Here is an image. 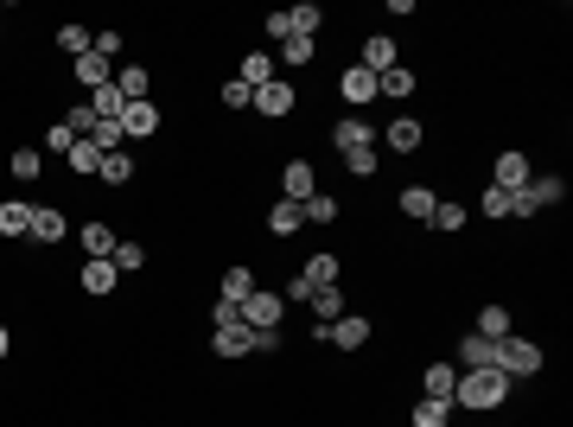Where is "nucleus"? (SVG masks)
Wrapping results in <instances>:
<instances>
[{"label":"nucleus","instance_id":"obj_1","mask_svg":"<svg viewBox=\"0 0 573 427\" xmlns=\"http://www.w3.org/2000/svg\"><path fill=\"white\" fill-rule=\"evenodd\" d=\"M503 402H510V377L503 370H465L453 389V408H465V415H497Z\"/></svg>","mask_w":573,"mask_h":427},{"label":"nucleus","instance_id":"obj_2","mask_svg":"<svg viewBox=\"0 0 573 427\" xmlns=\"http://www.w3.org/2000/svg\"><path fill=\"white\" fill-rule=\"evenodd\" d=\"M542 364H548V351L535 345V338H523V332L497 338V370H503L510 383H529V377H542Z\"/></svg>","mask_w":573,"mask_h":427},{"label":"nucleus","instance_id":"obj_3","mask_svg":"<svg viewBox=\"0 0 573 427\" xmlns=\"http://www.w3.org/2000/svg\"><path fill=\"white\" fill-rule=\"evenodd\" d=\"M249 109L262 115V122H287V115L300 109V90H293V77H274V83H262V90H255Z\"/></svg>","mask_w":573,"mask_h":427},{"label":"nucleus","instance_id":"obj_4","mask_svg":"<svg viewBox=\"0 0 573 427\" xmlns=\"http://www.w3.org/2000/svg\"><path fill=\"white\" fill-rule=\"evenodd\" d=\"M376 141L389 147V153H421V147H427V122H414V115L402 109L395 122H382V128H376Z\"/></svg>","mask_w":573,"mask_h":427},{"label":"nucleus","instance_id":"obj_5","mask_svg":"<svg viewBox=\"0 0 573 427\" xmlns=\"http://www.w3.org/2000/svg\"><path fill=\"white\" fill-rule=\"evenodd\" d=\"M529 179H535V166H529L523 147H503L497 160H491V185H497V192H523Z\"/></svg>","mask_w":573,"mask_h":427},{"label":"nucleus","instance_id":"obj_6","mask_svg":"<svg viewBox=\"0 0 573 427\" xmlns=\"http://www.w3.org/2000/svg\"><path fill=\"white\" fill-rule=\"evenodd\" d=\"M281 319H287V300L274 294V287H255V294L242 300V326H249V332H262V326H281Z\"/></svg>","mask_w":573,"mask_h":427},{"label":"nucleus","instance_id":"obj_7","mask_svg":"<svg viewBox=\"0 0 573 427\" xmlns=\"http://www.w3.org/2000/svg\"><path fill=\"white\" fill-rule=\"evenodd\" d=\"M338 96H344V102H351V109L363 115V109H370V102H376V71H363V64L351 58V64H344V71H338Z\"/></svg>","mask_w":573,"mask_h":427},{"label":"nucleus","instance_id":"obj_8","mask_svg":"<svg viewBox=\"0 0 573 427\" xmlns=\"http://www.w3.org/2000/svg\"><path fill=\"white\" fill-rule=\"evenodd\" d=\"M312 192H319V166H312V160H287L281 166V198L287 204H306Z\"/></svg>","mask_w":573,"mask_h":427},{"label":"nucleus","instance_id":"obj_9","mask_svg":"<svg viewBox=\"0 0 573 427\" xmlns=\"http://www.w3.org/2000/svg\"><path fill=\"white\" fill-rule=\"evenodd\" d=\"M370 319H363V313H344V319H332V332H325V345H332V351H363V345H370Z\"/></svg>","mask_w":573,"mask_h":427},{"label":"nucleus","instance_id":"obj_10","mask_svg":"<svg viewBox=\"0 0 573 427\" xmlns=\"http://www.w3.org/2000/svg\"><path fill=\"white\" fill-rule=\"evenodd\" d=\"M77 243H83V255H90V262H109L121 236H115L109 217H90V224H77Z\"/></svg>","mask_w":573,"mask_h":427},{"label":"nucleus","instance_id":"obj_11","mask_svg":"<svg viewBox=\"0 0 573 427\" xmlns=\"http://www.w3.org/2000/svg\"><path fill=\"white\" fill-rule=\"evenodd\" d=\"M357 64L382 77V71H395V64H402V45H395L389 32H370V39H363V51H357Z\"/></svg>","mask_w":573,"mask_h":427},{"label":"nucleus","instance_id":"obj_12","mask_svg":"<svg viewBox=\"0 0 573 427\" xmlns=\"http://www.w3.org/2000/svg\"><path fill=\"white\" fill-rule=\"evenodd\" d=\"M64 236H71V224H64L58 204H32V243H39V249H58Z\"/></svg>","mask_w":573,"mask_h":427},{"label":"nucleus","instance_id":"obj_13","mask_svg":"<svg viewBox=\"0 0 573 427\" xmlns=\"http://www.w3.org/2000/svg\"><path fill=\"white\" fill-rule=\"evenodd\" d=\"M453 389H459V364L433 357V364L421 370V396H427V402H453Z\"/></svg>","mask_w":573,"mask_h":427},{"label":"nucleus","instance_id":"obj_14","mask_svg":"<svg viewBox=\"0 0 573 427\" xmlns=\"http://www.w3.org/2000/svg\"><path fill=\"white\" fill-rule=\"evenodd\" d=\"M255 351V332L249 326H211V357H223V364H236V357Z\"/></svg>","mask_w":573,"mask_h":427},{"label":"nucleus","instance_id":"obj_15","mask_svg":"<svg viewBox=\"0 0 573 427\" xmlns=\"http://www.w3.org/2000/svg\"><path fill=\"white\" fill-rule=\"evenodd\" d=\"M121 134H128V141H153V134H160V102H128V109H121Z\"/></svg>","mask_w":573,"mask_h":427},{"label":"nucleus","instance_id":"obj_16","mask_svg":"<svg viewBox=\"0 0 573 427\" xmlns=\"http://www.w3.org/2000/svg\"><path fill=\"white\" fill-rule=\"evenodd\" d=\"M332 147H338V153L376 147V122H363V115H344V122H332Z\"/></svg>","mask_w":573,"mask_h":427},{"label":"nucleus","instance_id":"obj_17","mask_svg":"<svg viewBox=\"0 0 573 427\" xmlns=\"http://www.w3.org/2000/svg\"><path fill=\"white\" fill-rule=\"evenodd\" d=\"M71 77H77V90L90 96V90H102V83L115 77V64H109V58H96V45H90L83 58H71Z\"/></svg>","mask_w":573,"mask_h":427},{"label":"nucleus","instance_id":"obj_18","mask_svg":"<svg viewBox=\"0 0 573 427\" xmlns=\"http://www.w3.org/2000/svg\"><path fill=\"white\" fill-rule=\"evenodd\" d=\"M115 90L121 102H153V71L147 64H115Z\"/></svg>","mask_w":573,"mask_h":427},{"label":"nucleus","instance_id":"obj_19","mask_svg":"<svg viewBox=\"0 0 573 427\" xmlns=\"http://www.w3.org/2000/svg\"><path fill=\"white\" fill-rule=\"evenodd\" d=\"M433 204H440V192H433V185H402L395 211H402L408 224H427V217H433Z\"/></svg>","mask_w":573,"mask_h":427},{"label":"nucleus","instance_id":"obj_20","mask_svg":"<svg viewBox=\"0 0 573 427\" xmlns=\"http://www.w3.org/2000/svg\"><path fill=\"white\" fill-rule=\"evenodd\" d=\"M306 313H312V326H332V319H344V313H351V306H344V287H312Z\"/></svg>","mask_w":573,"mask_h":427},{"label":"nucleus","instance_id":"obj_21","mask_svg":"<svg viewBox=\"0 0 573 427\" xmlns=\"http://www.w3.org/2000/svg\"><path fill=\"white\" fill-rule=\"evenodd\" d=\"M77 281H83V294L102 300V294H115V287H121V268H115V262H83Z\"/></svg>","mask_w":573,"mask_h":427},{"label":"nucleus","instance_id":"obj_22","mask_svg":"<svg viewBox=\"0 0 573 427\" xmlns=\"http://www.w3.org/2000/svg\"><path fill=\"white\" fill-rule=\"evenodd\" d=\"M249 294H255V268L249 262H236V268H223V275H217V300H236L242 306Z\"/></svg>","mask_w":573,"mask_h":427},{"label":"nucleus","instance_id":"obj_23","mask_svg":"<svg viewBox=\"0 0 573 427\" xmlns=\"http://www.w3.org/2000/svg\"><path fill=\"white\" fill-rule=\"evenodd\" d=\"M414 83H421V77H414L408 64H395V71H382V77H376V102H408V96H414Z\"/></svg>","mask_w":573,"mask_h":427},{"label":"nucleus","instance_id":"obj_24","mask_svg":"<svg viewBox=\"0 0 573 427\" xmlns=\"http://www.w3.org/2000/svg\"><path fill=\"white\" fill-rule=\"evenodd\" d=\"M312 58H319V39H300V32H293V39L274 51V71H306Z\"/></svg>","mask_w":573,"mask_h":427},{"label":"nucleus","instance_id":"obj_25","mask_svg":"<svg viewBox=\"0 0 573 427\" xmlns=\"http://www.w3.org/2000/svg\"><path fill=\"white\" fill-rule=\"evenodd\" d=\"M281 71H274V51H249V58L236 64V83H249V90H262V83H274Z\"/></svg>","mask_w":573,"mask_h":427},{"label":"nucleus","instance_id":"obj_26","mask_svg":"<svg viewBox=\"0 0 573 427\" xmlns=\"http://www.w3.org/2000/svg\"><path fill=\"white\" fill-rule=\"evenodd\" d=\"M0 236H32V204L26 198H0Z\"/></svg>","mask_w":573,"mask_h":427},{"label":"nucleus","instance_id":"obj_27","mask_svg":"<svg viewBox=\"0 0 573 427\" xmlns=\"http://www.w3.org/2000/svg\"><path fill=\"white\" fill-rule=\"evenodd\" d=\"M300 230H306V211L287 204V198H274L268 204V236H300Z\"/></svg>","mask_w":573,"mask_h":427},{"label":"nucleus","instance_id":"obj_28","mask_svg":"<svg viewBox=\"0 0 573 427\" xmlns=\"http://www.w3.org/2000/svg\"><path fill=\"white\" fill-rule=\"evenodd\" d=\"M459 364L465 370H497V345H491V338H478V332H465L459 338Z\"/></svg>","mask_w":573,"mask_h":427},{"label":"nucleus","instance_id":"obj_29","mask_svg":"<svg viewBox=\"0 0 573 427\" xmlns=\"http://www.w3.org/2000/svg\"><path fill=\"white\" fill-rule=\"evenodd\" d=\"M77 141H83V134H77V128L58 115V122H45V141H39V153H45V160H64V153H71Z\"/></svg>","mask_w":573,"mask_h":427},{"label":"nucleus","instance_id":"obj_30","mask_svg":"<svg viewBox=\"0 0 573 427\" xmlns=\"http://www.w3.org/2000/svg\"><path fill=\"white\" fill-rule=\"evenodd\" d=\"M293 275H300L306 287H338V255H332V249H319L306 268H293Z\"/></svg>","mask_w":573,"mask_h":427},{"label":"nucleus","instance_id":"obj_31","mask_svg":"<svg viewBox=\"0 0 573 427\" xmlns=\"http://www.w3.org/2000/svg\"><path fill=\"white\" fill-rule=\"evenodd\" d=\"M472 332L478 338H491V345H497V338H510V306H478V319H472Z\"/></svg>","mask_w":573,"mask_h":427},{"label":"nucleus","instance_id":"obj_32","mask_svg":"<svg viewBox=\"0 0 573 427\" xmlns=\"http://www.w3.org/2000/svg\"><path fill=\"white\" fill-rule=\"evenodd\" d=\"M523 192L535 198V211H548V204H561V198H567V179H561V173H535Z\"/></svg>","mask_w":573,"mask_h":427},{"label":"nucleus","instance_id":"obj_33","mask_svg":"<svg viewBox=\"0 0 573 427\" xmlns=\"http://www.w3.org/2000/svg\"><path fill=\"white\" fill-rule=\"evenodd\" d=\"M90 45H96V26H83V20H64L58 26V51H64V58H83Z\"/></svg>","mask_w":573,"mask_h":427},{"label":"nucleus","instance_id":"obj_34","mask_svg":"<svg viewBox=\"0 0 573 427\" xmlns=\"http://www.w3.org/2000/svg\"><path fill=\"white\" fill-rule=\"evenodd\" d=\"M287 26L300 32V39H319V26H325V7H319V0H300V7H287Z\"/></svg>","mask_w":573,"mask_h":427},{"label":"nucleus","instance_id":"obj_35","mask_svg":"<svg viewBox=\"0 0 573 427\" xmlns=\"http://www.w3.org/2000/svg\"><path fill=\"white\" fill-rule=\"evenodd\" d=\"M64 166H71V173H83V179H96V173H102V147L90 141V134H83V141L64 153Z\"/></svg>","mask_w":573,"mask_h":427},{"label":"nucleus","instance_id":"obj_36","mask_svg":"<svg viewBox=\"0 0 573 427\" xmlns=\"http://www.w3.org/2000/svg\"><path fill=\"white\" fill-rule=\"evenodd\" d=\"M7 173L20 179V185H32V179H45V153L39 147H13V160H7Z\"/></svg>","mask_w":573,"mask_h":427},{"label":"nucleus","instance_id":"obj_37","mask_svg":"<svg viewBox=\"0 0 573 427\" xmlns=\"http://www.w3.org/2000/svg\"><path fill=\"white\" fill-rule=\"evenodd\" d=\"M453 415H459L453 402H427V396H421V402H414V415H408V421H414V427H453Z\"/></svg>","mask_w":573,"mask_h":427},{"label":"nucleus","instance_id":"obj_38","mask_svg":"<svg viewBox=\"0 0 573 427\" xmlns=\"http://www.w3.org/2000/svg\"><path fill=\"white\" fill-rule=\"evenodd\" d=\"M102 185H128L134 179V153L121 147V153H102V173H96Z\"/></svg>","mask_w":573,"mask_h":427},{"label":"nucleus","instance_id":"obj_39","mask_svg":"<svg viewBox=\"0 0 573 427\" xmlns=\"http://www.w3.org/2000/svg\"><path fill=\"white\" fill-rule=\"evenodd\" d=\"M427 230H440V236H453V230H465V204H453V198H440V204H433V217H427Z\"/></svg>","mask_w":573,"mask_h":427},{"label":"nucleus","instance_id":"obj_40","mask_svg":"<svg viewBox=\"0 0 573 427\" xmlns=\"http://www.w3.org/2000/svg\"><path fill=\"white\" fill-rule=\"evenodd\" d=\"M300 211H306V224H338V198L332 192H312Z\"/></svg>","mask_w":573,"mask_h":427},{"label":"nucleus","instance_id":"obj_41","mask_svg":"<svg viewBox=\"0 0 573 427\" xmlns=\"http://www.w3.org/2000/svg\"><path fill=\"white\" fill-rule=\"evenodd\" d=\"M109 262L121 268V275H141V268H147V243H115Z\"/></svg>","mask_w":573,"mask_h":427},{"label":"nucleus","instance_id":"obj_42","mask_svg":"<svg viewBox=\"0 0 573 427\" xmlns=\"http://www.w3.org/2000/svg\"><path fill=\"white\" fill-rule=\"evenodd\" d=\"M217 102H223V109H230V115H242V109H249V102H255V90H249V83H223V90H217Z\"/></svg>","mask_w":573,"mask_h":427},{"label":"nucleus","instance_id":"obj_43","mask_svg":"<svg viewBox=\"0 0 573 427\" xmlns=\"http://www.w3.org/2000/svg\"><path fill=\"white\" fill-rule=\"evenodd\" d=\"M121 51H128V39H121V26H96V58H121Z\"/></svg>","mask_w":573,"mask_h":427},{"label":"nucleus","instance_id":"obj_44","mask_svg":"<svg viewBox=\"0 0 573 427\" xmlns=\"http://www.w3.org/2000/svg\"><path fill=\"white\" fill-rule=\"evenodd\" d=\"M478 211L491 217V224H503L510 217V192H497V185H484V198H478Z\"/></svg>","mask_w":573,"mask_h":427},{"label":"nucleus","instance_id":"obj_45","mask_svg":"<svg viewBox=\"0 0 573 427\" xmlns=\"http://www.w3.org/2000/svg\"><path fill=\"white\" fill-rule=\"evenodd\" d=\"M344 173H351V179H370V173H376V147H357V153H344Z\"/></svg>","mask_w":573,"mask_h":427},{"label":"nucleus","instance_id":"obj_46","mask_svg":"<svg viewBox=\"0 0 573 427\" xmlns=\"http://www.w3.org/2000/svg\"><path fill=\"white\" fill-rule=\"evenodd\" d=\"M211 326H242V306L236 300H211Z\"/></svg>","mask_w":573,"mask_h":427},{"label":"nucleus","instance_id":"obj_47","mask_svg":"<svg viewBox=\"0 0 573 427\" xmlns=\"http://www.w3.org/2000/svg\"><path fill=\"white\" fill-rule=\"evenodd\" d=\"M262 32H268L274 45H287V39H293V26H287V7H281V13H268V20H262Z\"/></svg>","mask_w":573,"mask_h":427},{"label":"nucleus","instance_id":"obj_48","mask_svg":"<svg viewBox=\"0 0 573 427\" xmlns=\"http://www.w3.org/2000/svg\"><path fill=\"white\" fill-rule=\"evenodd\" d=\"M281 345H287V332H281V326H262V332H255V351H262V357H274Z\"/></svg>","mask_w":573,"mask_h":427},{"label":"nucleus","instance_id":"obj_49","mask_svg":"<svg viewBox=\"0 0 573 427\" xmlns=\"http://www.w3.org/2000/svg\"><path fill=\"white\" fill-rule=\"evenodd\" d=\"M7 351H13V332H7V326H0V364H7Z\"/></svg>","mask_w":573,"mask_h":427},{"label":"nucleus","instance_id":"obj_50","mask_svg":"<svg viewBox=\"0 0 573 427\" xmlns=\"http://www.w3.org/2000/svg\"><path fill=\"white\" fill-rule=\"evenodd\" d=\"M0 39H7V26H0Z\"/></svg>","mask_w":573,"mask_h":427}]
</instances>
